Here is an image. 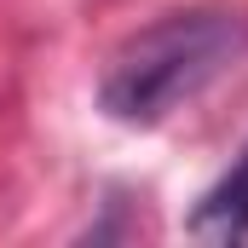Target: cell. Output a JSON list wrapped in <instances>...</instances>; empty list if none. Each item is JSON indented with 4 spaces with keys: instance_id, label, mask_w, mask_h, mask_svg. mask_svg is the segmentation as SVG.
Here are the masks:
<instances>
[{
    "instance_id": "6da1fadb",
    "label": "cell",
    "mask_w": 248,
    "mask_h": 248,
    "mask_svg": "<svg viewBox=\"0 0 248 248\" xmlns=\"http://www.w3.org/2000/svg\"><path fill=\"white\" fill-rule=\"evenodd\" d=\"M248 52V12L231 6H185L139 35H127L116 58L104 63L98 110L122 127H156L208 81L237 69Z\"/></svg>"
},
{
    "instance_id": "7a4b0ae2",
    "label": "cell",
    "mask_w": 248,
    "mask_h": 248,
    "mask_svg": "<svg viewBox=\"0 0 248 248\" xmlns=\"http://www.w3.org/2000/svg\"><path fill=\"white\" fill-rule=\"evenodd\" d=\"M185 231L202 237V243H248V144H243V156L196 196Z\"/></svg>"
}]
</instances>
